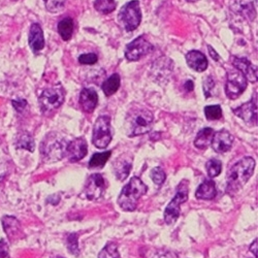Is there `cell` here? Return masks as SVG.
<instances>
[{"label": "cell", "instance_id": "6da1fadb", "mask_svg": "<svg viewBox=\"0 0 258 258\" xmlns=\"http://www.w3.org/2000/svg\"><path fill=\"white\" fill-rule=\"evenodd\" d=\"M154 122L153 114L144 107H135L128 112L125 122L126 134L135 138L151 132Z\"/></svg>", "mask_w": 258, "mask_h": 258}, {"label": "cell", "instance_id": "7a4b0ae2", "mask_svg": "<svg viewBox=\"0 0 258 258\" xmlns=\"http://www.w3.org/2000/svg\"><path fill=\"white\" fill-rule=\"evenodd\" d=\"M255 168V160L252 157H244L233 164L227 173V192L239 191L252 177Z\"/></svg>", "mask_w": 258, "mask_h": 258}, {"label": "cell", "instance_id": "3957f363", "mask_svg": "<svg viewBox=\"0 0 258 258\" xmlns=\"http://www.w3.org/2000/svg\"><path fill=\"white\" fill-rule=\"evenodd\" d=\"M148 191V187L145 183L139 178L134 177L131 179L128 184H126L118 198L119 207L126 212H134L137 207L140 199L145 196Z\"/></svg>", "mask_w": 258, "mask_h": 258}, {"label": "cell", "instance_id": "277c9868", "mask_svg": "<svg viewBox=\"0 0 258 258\" xmlns=\"http://www.w3.org/2000/svg\"><path fill=\"white\" fill-rule=\"evenodd\" d=\"M68 143L58 134H49L40 145V153L45 161L55 162L66 156Z\"/></svg>", "mask_w": 258, "mask_h": 258}, {"label": "cell", "instance_id": "5b68a950", "mask_svg": "<svg viewBox=\"0 0 258 258\" xmlns=\"http://www.w3.org/2000/svg\"><path fill=\"white\" fill-rule=\"evenodd\" d=\"M189 192V182L187 180L181 181L177 188V193L175 198L167 205L164 211V221L166 224H174L180 217L181 206L188 200Z\"/></svg>", "mask_w": 258, "mask_h": 258}, {"label": "cell", "instance_id": "8992f818", "mask_svg": "<svg viewBox=\"0 0 258 258\" xmlns=\"http://www.w3.org/2000/svg\"><path fill=\"white\" fill-rule=\"evenodd\" d=\"M119 21L124 26L126 31L136 30L142 21V12L140 3L138 0H133L122 7L119 12Z\"/></svg>", "mask_w": 258, "mask_h": 258}, {"label": "cell", "instance_id": "52a82bcc", "mask_svg": "<svg viewBox=\"0 0 258 258\" xmlns=\"http://www.w3.org/2000/svg\"><path fill=\"white\" fill-rule=\"evenodd\" d=\"M64 99H66V91L61 85H58L44 90L38 98V102L41 111L49 113L61 106Z\"/></svg>", "mask_w": 258, "mask_h": 258}, {"label": "cell", "instance_id": "ba28073f", "mask_svg": "<svg viewBox=\"0 0 258 258\" xmlns=\"http://www.w3.org/2000/svg\"><path fill=\"white\" fill-rule=\"evenodd\" d=\"M113 136L111 132V118L109 116L98 117L93 127V145L98 149H104L110 145Z\"/></svg>", "mask_w": 258, "mask_h": 258}, {"label": "cell", "instance_id": "9c48e42d", "mask_svg": "<svg viewBox=\"0 0 258 258\" xmlns=\"http://www.w3.org/2000/svg\"><path fill=\"white\" fill-rule=\"evenodd\" d=\"M154 47L144 35L137 37L125 48V57L128 61H138L153 52Z\"/></svg>", "mask_w": 258, "mask_h": 258}, {"label": "cell", "instance_id": "30bf717a", "mask_svg": "<svg viewBox=\"0 0 258 258\" xmlns=\"http://www.w3.org/2000/svg\"><path fill=\"white\" fill-rule=\"evenodd\" d=\"M247 88V80L239 71H231L227 74L225 93L229 99H236Z\"/></svg>", "mask_w": 258, "mask_h": 258}, {"label": "cell", "instance_id": "8fae6325", "mask_svg": "<svg viewBox=\"0 0 258 258\" xmlns=\"http://www.w3.org/2000/svg\"><path fill=\"white\" fill-rule=\"evenodd\" d=\"M106 188V183L101 174L91 175L86 182L83 196L89 201H96L100 199Z\"/></svg>", "mask_w": 258, "mask_h": 258}, {"label": "cell", "instance_id": "7c38bea8", "mask_svg": "<svg viewBox=\"0 0 258 258\" xmlns=\"http://www.w3.org/2000/svg\"><path fill=\"white\" fill-rule=\"evenodd\" d=\"M88 153V145L84 138H78L68 144L66 155L71 162L82 160Z\"/></svg>", "mask_w": 258, "mask_h": 258}, {"label": "cell", "instance_id": "4fadbf2b", "mask_svg": "<svg viewBox=\"0 0 258 258\" xmlns=\"http://www.w3.org/2000/svg\"><path fill=\"white\" fill-rule=\"evenodd\" d=\"M233 144V137L227 131H220L215 133L212 140V148L215 152L225 153L231 149Z\"/></svg>", "mask_w": 258, "mask_h": 258}, {"label": "cell", "instance_id": "5bb4252c", "mask_svg": "<svg viewBox=\"0 0 258 258\" xmlns=\"http://www.w3.org/2000/svg\"><path fill=\"white\" fill-rule=\"evenodd\" d=\"M235 116H238L247 123H256L257 122V102L256 98L251 99L250 101L242 104L233 110Z\"/></svg>", "mask_w": 258, "mask_h": 258}, {"label": "cell", "instance_id": "9a60e30c", "mask_svg": "<svg viewBox=\"0 0 258 258\" xmlns=\"http://www.w3.org/2000/svg\"><path fill=\"white\" fill-rule=\"evenodd\" d=\"M232 66L244 75L247 81L251 83L257 82V69L248 59L234 57L232 59Z\"/></svg>", "mask_w": 258, "mask_h": 258}, {"label": "cell", "instance_id": "2e32d148", "mask_svg": "<svg viewBox=\"0 0 258 258\" xmlns=\"http://www.w3.org/2000/svg\"><path fill=\"white\" fill-rule=\"evenodd\" d=\"M80 105L86 113H92L98 103L97 92L91 88H84L80 93Z\"/></svg>", "mask_w": 258, "mask_h": 258}, {"label": "cell", "instance_id": "e0dca14e", "mask_svg": "<svg viewBox=\"0 0 258 258\" xmlns=\"http://www.w3.org/2000/svg\"><path fill=\"white\" fill-rule=\"evenodd\" d=\"M133 168V157L123 154L117 158L114 163V171L119 181H124L128 178Z\"/></svg>", "mask_w": 258, "mask_h": 258}, {"label": "cell", "instance_id": "ac0fdd59", "mask_svg": "<svg viewBox=\"0 0 258 258\" xmlns=\"http://www.w3.org/2000/svg\"><path fill=\"white\" fill-rule=\"evenodd\" d=\"M229 6L235 14L242 15L250 21H253L255 19L256 12L251 0H230Z\"/></svg>", "mask_w": 258, "mask_h": 258}, {"label": "cell", "instance_id": "d6986e66", "mask_svg": "<svg viewBox=\"0 0 258 258\" xmlns=\"http://www.w3.org/2000/svg\"><path fill=\"white\" fill-rule=\"evenodd\" d=\"M29 46L31 50L36 54L45 48L44 32L39 24L33 23L29 31Z\"/></svg>", "mask_w": 258, "mask_h": 258}, {"label": "cell", "instance_id": "ffe728a7", "mask_svg": "<svg viewBox=\"0 0 258 258\" xmlns=\"http://www.w3.org/2000/svg\"><path fill=\"white\" fill-rule=\"evenodd\" d=\"M186 61L188 67L193 71L203 73L208 69V59L200 51H190L186 55Z\"/></svg>", "mask_w": 258, "mask_h": 258}, {"label": "cell", "instance_id": "44dd1931", "mask_svg": "<svg viewBox=\"0 0 258 258\" xmlns=\"http://www.w3.org/2000/svg\"><path fill=\"white\" fill-rule=\"evenodd\" d=\"M216 195H217V190H216V185H215V182L212 180H205L198 188L196 197L199 200L211 201V200L215 199Z\"/></svg>", "mask_w": 258, "mask_h": 258}, {"label": "cell", "instance_id": "7402d4cb", "mask_svg": "<svg viewBox=\"0 0 258 258\" xmlns=\"http://www.w3.org/2000/svg\"><path fill=\"white\" fill-rule=\"evenodd\" d=\"M4 229L7 232L8 236L11 240L17 239L21 234V226L20 222L13 216H5L3 218Z\"/></svg>", "mask_w": 258, "mask_h": 258}, {"label": "cell", "instance_id": "603a6c76", "mask_svg": "<svg viewBox=\"0 0 258 258\" xmlns=\"http://www.w3.org/2000/svg\"><path fill=\"white\" fill-rule=\"evenodd\" d=\"M214 134H215V132L213 131V128L207 127V128L202 129L195 140V146L200 150L207 149L212 143Z\"/></svg>", "mask_w": 258, "mask_h": 258}, {"label": "cell", "instance_id": "cb8c5ba5", "mask_svg": "<svg viewBox=\"0 0 258 258\" xmlns=\"http://www.w3.org/2000/svg\"><path fill=\"white\" fill-rule=\"evenodd\" d=\"M15 146L17 149H23L27 150L29 152H33L35 149V143L33 137L27 133V132H22L20 133L16 139Z\"/></svg>", "mask_w": 258, "mask_h": 258}, {"label": "cell", "instance_id": "d4e9b609", "mask_svg": "<svg viewBox=\"0 0 258 258\" xmlns=\"http://www.w3.org/2000/svg\"><path fill=\"white\" fill-rule=\"evenodd\" d=\"M74 28V20L72 18H64L58 24V33L64 41H69L73 37Z\"/></svg>", "mask_w": 258, "mask_h": 258}, {"label": "cell", "instance_id": "484cf974", "mask_svg": "<svg viewBox=\"0 0 258 258\" xmlns=\"http://www.w3.org/2000/svg\"><path fill=\"white\" fill-rule=\"evenodd\" d=\"M120 83H121V79L118 74H114L107 79L101 86V89L105 94V96L110 97L113 94H115L120 88Z\"/></svg>", "mask_w": 258, "mask_h": 258}, {"label": "cell", "instance_id": "4316f807", "mask_svg": "<svg viewBox=\"0 0 258 258\" xmlns=\"http://www.w3.org/2000/svg\"><path fill=\"white\" fill-rule=\"evenodd\" d=\"M112 155V151H106L102 153H95L92 155L90 161H89V167L90 168H101L107 160L110 159Z\"/></svg>", "mask_w": 258, "mask_h": 258}, {"label": "cell", "instance_id": "83f0119b", "mask_svg": "<svg viewBox=\"0 0 258 258\" xmlns=\"http://www.w3.org/2000/svg\"><path fill=\"white\" fill-rule=\"evenodd\" d=\"M116 6L115 0H95L94 3L95 10L104 15L113 13L116 10Z\"/></svg>", "mask_w": 258, "mask_h": 258}, {"label": "cell", "instance_id": "f1b7e54d", "mask_svg": "<svg viewBox=\"0 0 258 258\" xmlns=\"http://www.w3.org/2000/svg\"><path fill=\"white\" fill-rule=\"evenodd\" d=\"M208 175L211 178L218 177L222 170V163L218 159H211L206 164Z\"/></svg>", "mask_w": 258, "mask_h": 258}, {"label": "cell", "instance_id": "f546056e", "mask_svg": "<svg viewBox=\"0 0 258 258\" xmlns=\"http://www.w3.org/2000/svg\"><path fill=\"white\" fill-rule=\"evenodd\" d=\"M98 258H121L117 245L114 243L107 244L98 254Z\"/></svg>", "mask_w": 258, "mask_h": 258}, {"label": "cell", "instance_id": "4dcf8cb0", "mask_svg": "<svg viewBox=\"0 0 258 258\" xmlns=\"http://www.w3.org/2000/svg\"><path fill=\"white\" fill-rule=\"evenodd\" d=\"M205 115H206V118L210 121L221 119V117H222L221 106L218 105V104L207 105L205 107Z\"/></svg>", "mask_w": 258, "mask_h": 258}, {"label": "cell", "instance_id": "1f68e13d", "mask_svg": "<svg viewBox=\"0 0 258 258\" xmlns=\"http://www.w3.org/2000/svg\"><path fill=\"white\" fill-rule=\"evenodd\" d=\"M46 9L50 13H59L66 5V0H44Z\"/></svg>", "mask_w": 258, "mask_h": 258}, {"label": "cell", "instance_id": "d6a6232c", "mask_svg": "<svg viewBox=\"0 0 258 258\" xmlns=\"http://www.w3.org/2000/svg\"><path fill=\"white\" fill-rule=\"evenodd\" d=\"M150 176H151L152 181L158 186H161L165 182V179H166L165 171L159 166L153 168L151 170V174H150Z\"/></svg>", "mask_w": 258, "mask_h": 258}, {"label": "cell", "instance_id": "836d02e7", "mask_svg": "<svg viewBox=\"0 0 258 258\" xmlns=\"http://www.w3.org/2000/svg\"><path fill=\"white\" fill-rule=\"evenodd\" d=\"M78 239H79L78 233H71V234L69 235L68 243H67L70 253H72L73 255H76V256H78V255L80 254Z\"/></svg>", "mask_w": 258, "mask_h": 258}, {"label": "cell", "instance_id": "e575fe53", "mask_svg": "<svg viewBox=\"0 0 258 258\" xmlns=\"http://www.w3.org/2000/svg\"><path fill=\"white\" fill-rule=\"evenodd\" d=\"M97 61H98V57L94 53L83 54L79 57V62L81 64H84V66H92V64H95Z\"/></svg>", "mask_w": 258, "mask_h": 258}, {"label": "cell", "instance_id": "d590c367", "mask_svg": "<svg viewBox=\"0 0 258 258\" xmlns=\"http://www.w3.org/2000/svg\"><path fill=\"white\" fill-rule=\"evenodd\" d=\"M215 87V82L212 77H208L204 81V93L207 98H209L212 95V90Z\"/></svg>", "mask_w": 258, "mask_h": 258}, {"label": "cell", "instance_id": "8d00e7d4", "mask_svg": "<svg viewBox=\"0 0 258 258\" xmlns=\"http://www.w3.org/2000/svg\"><path fill=\"white\" fill-rule=\"evenodd\" d=\"M0 258H10L9 245L5 240H0Z\"/></svg>", "mask_w": 258, "mask_h": 258}, {"label": "cell", "instance_id": "74e56055", "mask_svg": "<svg viewBox=\"0 0 258 258\" xmlns=\"http://www.w3.org/2000/svg\"><path fill=\"white\" fill-rule=\"evenodd\" d=\"M13 105L17 112H22L27 105V101L25 99H21V98L15 99L13 100Z\"/></svg>", "mask_w": 258, "mask_h": 258}, {"label": "cell", "instance_id": "f35d334b", "mask_svg": "<svg viewBox=\"0 0 258 258\" xmlns=\"http://www.w3.org/2000/svg\"><path fill=\"white\" fill-rule=\"evenodd\" d=\"M158 258H179V255L174 251H166L162 255H160Z\"/></svg>", "mask_w": 258, "mask_h": 258}, {"label": "cell", "instance_id": "ab89813d", "mask_svg": "<svg viewBox=\"0 0 258 258\" xmlns=\"http://www.w3.org/2000/svg\"><path fill=\"white\" fill-rule=\"evenodd\" d=\"M208 49H209V53H210L211 57H212L214 60L218 61V60H219V55L216 53V51L214 50V48H213L212 46H208Z\"/></svg>", "mask_w": 258, "mask_h": 258}, {"label": "cell", "instance_id": "60d3db41", "mask_svg": "<svg viewBox=\"0 0 258 258\" xmlns=\"http://www.w3.org/2000/svg\"><path fill=\"white\" fill-rule=\"evenodd\" d=\"M250 251L254 254L255 258H257V239L252 243V245L250 247Z\"/></svg>", "mask_w": 258, "mask_h": 258}, {"label": "cell", "instance_id": "b9f144b4", "mask_svg": "<svg viewBox=\"0 0 258 258\" xmlns=\"http://www.w3.org/2000/svg\"><path fill=\"white\" fill-rule=\"evenodd\" d=\"M184 87H185V89L187 90V91H192L193 90V88H195V85H193V82L192 81H187L186 83H185V85H184Z\"/></svg>", "mask_w": 258, "mask_h": 258}, {"label": "cell", "instance_id": "7bdbcfd3", "mask_svg": "<svg viewBox=\"0 0 258 258\" xmlns=\"http://www.w3.org/2000/svg\"><path fill=\"white\" fill-rule=\"evenodd\" d=\"M187 2H189V3H195V2H198V0H187Z\"/></svg>", "mask_w": 258, "mask_h": 258}, {"label": "cell", "instance_id": "ee69618b", "mask_svg": "<svg viewBox=\"0 0 258 258\" xmlns=\"http://www.w3.org/2000/svg\"><path fill=\"white\" fill-rule=\"evenodd\" d=\"M54 258H63V257H61V256H56V257H54Z\"/></svg>", "mask_w": 258, "mask_h": 258}]
</instances>
